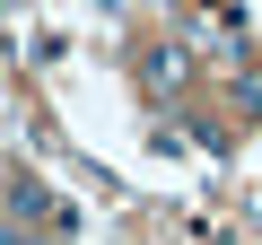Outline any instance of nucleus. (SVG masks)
Returning a JSON list of instances; mask_svg holds the SVG:
<instances>
[{
  "label": "nucleus",
  "instance_id": "nucleus-1",
  "mask_svg": "<svg viewBox=\"0 0 262 245\" xmlns=\"http://www.w3.org/2000/svg\"><path fill=\"white\" fill-rule=\"evenodd\" d=\"M184 70H192V53H184V44L149 53V88H158V96H175V88H184Z\"/></svg>",
  "mask_w": 262,
  "mask_h": 245
},
{
  "label": "nucleus",
  "instance_id": "nucleus-2",
  "mask_svg": "<svg viewBox=\"0 0 262 245\" xmlns=\"http://www.w3.org/2000/svg\"><path fill=\"white\" fill-rule=\"evenodd\" d=\"M35 210H44V193H35V184H27V175H18V184H9V228H27V219H35Z\"/></svg>",
  "mask_w": 262,
  "mask_h": 245
}]
</instances>
